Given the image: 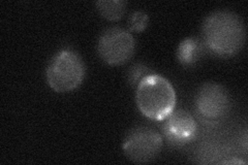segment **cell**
<instances>
[{
	"mask_svg": "<svg viewBox=\"0 0 248 165\" xmlns=\"http://www.w3.org/2000/svg\"><path fill=\"white\" fill-rule=\"evenodd\" d=\"M165 133L172 143L183 145L196 136L197 123L189 113L178 109L166 119Z\"/></svg>",
	"mask_w": 248,
	"mask_h": 165,
	"instance_id": "obj_7",
	"label": "cell"
},
{
	"mask_svg": "<svg viewBox=\"0 0 248 165\" xmlns=\"http://www.w3.org/2000/svg\"><path fill=\"white\" fill-rule=\"evenodd\" d=\"M196 108L202 119L217 122L227 115L230 108V97L222 86L207 83L200 88L196 97Z\"/></svg>",
	"mask_w": 248,
	"mask_h": 165,
	"instance_id": "obj_6",
	"label": "cell"
},
{
	"mask_svg": "<svg viewBox=\"0 0 248 165\" xmlns=\"http://www.w3.org/2000/svg\"><path fill=\"white\" fill-rule=\"evenodd\" d=\"M203 45L193 37L185 38L179 45L177 56L183 65H192L203 55Z\"/></svg>",
	"mask_w": 248,
	"mask_h": 165,
	"instance_id": "obj_8",
	"label": "cell"
},
{
	"mask_svg": "<svg viewBox=\"0 0 248 165\" xmlns=\"http://www.w3.org/2000/svg\"><path fill=\"white\" fill-rule=\"evenodd\" d=\"M127 3L122 0H102L96 2L97 11L107 20L117 21L126 11Z\"/></svg>",
	"mask_w": 248,
	"mask_h": 165,
	"instance_id": "obj_9",
	"label": "cell"
},
{
	"mask_svg": "<svg viewBox=\"0 0 248 165\" xmlns=\"http://www.w3.org/2000/svg\"><path fill=\"white\" fill-rule=\"evenodd\" d=\"M136 41L129 31L121 28H110L100 35L97 52L108 65L126 63L134 56Z\"/></svg>",
	"mask_w": 248,
	"mask_h": 165,
	"instance_id": "obj_4",
	"label": "cell"
},
{
	"mask_svg": "<svg viewBox=\"0 0 248 165\" xmlns=\"http://www.w3.org/2000/svg\"><path fill=\"white\" fill-rule=\"evenodd\" d=\"M148 15L144 12H135L130 15L128 21L129 29L130 31H135V32H142L147 25H148Z\"/></svg>",
	"mask_w": 248,
	"mask_h": 165,
	"instance_id": "obj_10",
	"label": "cell"
},
{
	"mask_svg": "<svg viewBox=\"0 0 248 165\" xmlns=\"http://www.w3.org/2000/svg\"><path fill=\"white\" fill-rule=\"evenodd\" d=\"M162 149V137L149 127L131 130L123 143V152L134 162L145 163L153 160Z\"/></svg>",
	"mask_w": 248,
	"mask_h": 165,
	"instance_id": "obj_5",
	"label": "cell"
},
{
	"mask_svg": "<svg viewBox=\"0 0 248 165\" xmlns=\"http://www.w3.org/2000/svg\"><path fill=\"white\" fill-rule=\"evenodd\" d=\"M207 48L223 57L237 54L245 43V27L237 15L227 11L209 15L203 24Z\"/></svg>",
	"mask_w": 248,
	"mask_h": 165,
	"instance_id": "obj_1",
	"label": "cell"
},
{
	"mask_svg": "<svg viewBox=\"0 0 248 165\" xmlns=\"http://www.w3.org/2000/svg\"><path fill=\"white\" fill-rule=\"evenodd\" d=\"M148 72L149 69L141 63L134 65L130 68L128 73V82L130 83V85L138 86V84L141 82L146 75H149Z\"/></svg>",
	"mask_w": 248,
	"mask_h": 165,
	"instance_id": "obj_11",
	"label": "cell"
},
{
	"mask_svg": "<svg viewBox=\"0 0 248 165\" xmlns=\"http://www.w3.org/2000/svg\"><path fill=\"white\" fill-rule=\"evenodd\" d=\"M137 105L146 118L162 121L174 112L176 92L166 77L148 75L137 86Z\"/></svg>",
	"mask_w": 248,
	"mask_h": 165,
	"instance_id": "obj_2",
	"label": "cell"
},
{
	"mask_svg": "<svg viewBox=\"0 0 248 165\" xmlns=\"http://www.w3.org/2000/svg\"><path fill=\"white\" fill-rule=\"evenodd\" d=\"M86 67L80 55L71 50L56 54L46 68V82L58 93H67L82 84Z\"/></svg>",
	"mask_w": 248,
	"mask_h": 165,
	"instance_id": "obj_3",
	"label": "cell"
}]
</instances>
